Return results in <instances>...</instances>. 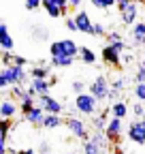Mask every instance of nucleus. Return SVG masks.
<instances>
[{"mask_svg": "<svg viewBox=\"0 0 145 154\" xmlns=\"http://www.w3.org/2000/svg\"><path fill=\"white\" fill-rule=\"evenodd\" d=\"M96 107H98V99L92 96L90 92H83V94H77L75 99V109L83 116H94L96 113Z\"/></svg>", "mask_w": 145, "mask_h": 154, "instance_id": "1", "label": "nucleus"}, {"mask_svg": "<svg viewBox=\"0 0 145 154\" xmlns=\"http://www.w3.org/2000/svg\"><path fill=\"white\" fill-rule=\"evenodd\" d=\"M0 75H2V77H7L11 86H22V84L26 82V77H28V73H26V66H17V64L2 66Z\"/></svg>", "mask_w": 145, "mask_h": 154, "instance_id": "2", "label": "nucleus"}, {"mask_svg": "<svg viewBox=\"0 0 145 154\" xmlns=\"http://www.w3.org/2000/svg\"><path fill=\"white\" fill-rule=\"evenodd\" d=\"M109 92H111V86H109L107 77H102V75H98L96 79H94L92 84H90V94H92V96H96L98 101L109 99Z\"/></svg>", "mask_w": 145, "mask_h": 154, "instance_id": "3", "label": "nucleus"}, {"mask_svg": "<svg viewBox=\"0 0 145 154\" xmlns=\"http://www.w3.org/2000/svg\"><path fill=\"white\" fill-rule=\"evenodd\" d=\"M64 124H66V128L75 135V137H79V139H90V133H87V128H85V122H81L79 118H75V116H68V118L64 120Z\"/></svg>", "mask_w": 145, "mask_h": 154, "instance_id": "4", "label": "nucleus"}, {"mask_svg": "<svg viewBox=\"0 0 145 154\" xmlns=\"http://www.w3.org/2000/svg\"><path fill=\"white\" fill-rule=\"evenodd\" d=\"M128 139L132 143H137V146L145 143V124H143V120L135 118V122H130V126H128Z\"/></svg>", "mask_w": 145, "mask_h": 154, "instance_id": "5", "label": "nucleus"}, {"mask_svg": "<svg viewBox=\"0 0 145 154\" xmlns=\"http://www.w3.org/2000/svg\"><path fill=\"white\" fill-rule=\"evenodd\" d=\"M122 131H124V120L122 118H111L109 124H107L105 135H107V139L111 141V143H117L120 137H122Z\"/></svg>", "mask_w": 145, "mask_h": 154, "instance_id": "6", "label": "nucleus"}, {"mask_svg": "<svg viewBox=\"0 0 145 154\" xmlns=\"http://www.w3.org/2000/svg\"><path fill=\"white\" fill-rule=\"evenodd\" d=\"M39 105L45 109V113H62V111H64V105H62L58 99L49 96V94H43V96H39Z\"/></svg>", "mask_w": 145, "mask_h": 154, "instance_id": "7", "label": "nucleus"}, {"mask_svg": "<svg viewBox=\"0 0 145 154\" xmlns=\"http://www.w3.org/2000/svg\"><path fill=\"white\" fill-rule=\"evenodd\" d=\"M102 62L109 64V66H113V69H117L120 62H122V51H117L113 45L107 43V45L102 47Z\"/></svg>", "mask_w": 145, "mask_h": 154, "instance_id": "8", "label": "nucleus"}, {"mask_svg": "<svg viewBox=\"0 0 145 154\" xmlns=\"http://www.w3.org/2000/svg\"><path fill=\"white\" fill-rule=\"evenodd\" d=\"M120 17L126 26H135L137 24V17H139V5L137 2H130L128 7H124L120 11Z\"/></svg>", "mask_w": 145, "mask_h": 154, "instance_id": "9", "label": "nucleus"}, {"mask_svg": "<svg viewBox=\"0 0 145 154\" xmlns=\"http://www.w3.org/2000/svg\"><path fill=\"white\" fill-rule=\"evenodd\" d=\"M49 88H51L49 79H32L30 86H28V92L39 99V96H43V94H49Z\"/></svg>", "mask_w": 145, "mask_h": 154, "instance_id": "10", "label": "nucleus"}, {"mask_svg": "<svg viewBox=\"0 0 145 154\" xmlns=\"http://www.w3.org/2000/svg\"><path fill=\"white\" fill-rule=\"evenodd\" d=\"M17 109H19V105H17L13 99H2V103H0V118L2 120H13V116H17Z\"/></svg>", "mask_w": 145, "mask_h": 154, "instance_id": "11", "label": "nucleus"}, {"mask_svg": "<svg viewBox=\"0 0 145 154\" xmlns=\"http://www.w3.org/2000/svg\"><path fill=\"white\" fill-rule=\"evenodd\" d=\"M45 109L41 107V105H36V107H32L26 116H24V120L26 122H30V124H43V120H45Z\"/></svg>", "mask_w": 145, "mask_h": 154, "instance_id": "12", "label": "nucleus"}, {"mask_svg": "<svg viewBox=\"0 0 145 154\" xmlns=\"http://www.w3.org/2000/svg\"><path fill=\"white\" fill-rule=\"evenodd\" d=\"M75 19H77V26H79V32H87V34H92L94 22H92V19H90V15H87L85 11H79V13L75 15Z\"/></svg>", "mask_w": 145, "mask_h": 154, "instance_id": "13", "label": "nucleus"}, {"mask_svg": "<svg viewBox=\"0 0 145 154\" xmlns=\"http://www.w3.org/2000/svg\"><path fill=\"white\" fill-rule=\"evenodd\" d=\"M0 49L2 51H11L13 49V38L9 34V26L4 22L0 24Z\"/></svg>", "mask_w": 145, "mask_h": 154, "instance_id": "14", "label": "nucleus"}, {"mask_svg": "<svg viewBox=\"0 0 145 154\" xmlns=\"http://www.w3.org/2000/svg\"><path fill=\"white\" fill-rule=\"evenodd\" d=\"M132 43L135 45H145V22H137L132 26Z\"/></svg>", "mask_w": 145, "mask_h": 154, "instance_id": "15", "label": "nucleus"}, {"mask_svg": "<svg viewBox=\"0 0 145 154\" xmlns=\"http://www.w3.org/2000/svg\"><path fill=\"white\" fill-rule=\"evenodd\" d=\"M43 9L47 11V15H49L51 19L64 17V15H62V9L58 7V2H56V0H43Z\"/></svg>", "mask_w": 145, "mask_h": 154, "instance_id": "16", "label": "nucleus"}, {"mask_svg": "<svg viewBox=\"0 0 145 154\" xmlns=\"http://www.w3.org/2000/svg\"><path fill=\"white\" fill-rule=\"evenodd\" d=\"M75 62V56H51V66L56 69H68Z\"/></svg>", "mask_w": 145, "mask_h": 154, "instance_id": "17", "label": "nucleus"}, {"mask_svg": "<svg viewBox=\"0 0 145 154\" xmlns=\"http://www.w3.org/2000/svg\"><path fill=\"white\" fill-rule=\"evenodd\" d=\"M124 88H126V82L122 79V77H120V79H115V82L111 84V92H109V99H111L113 103H115V101H120V94L124 92Z\"/></svg>", "mask_w": 145, "mask_h": 154, "instance_id": "18", "label": "nucleus"}, {"mask_svg": "<svg viewBox=\"0 0 145 154\" xmlns=\"http://www.w3.org/2000/svg\"><path fill=\"white\" fill-rule=\"evenodd\" d=\"M60 124H64V120L60 118V113H47L41 126H43V128H58Z\"/></svg>", "mask_w": 145, "mask_h": 154, "instance_id": "19", "label": "nucleus"}, {"mask_svg": "<svg viewBox=\"0 0 145 154\" xmlns=\"http://www.w3.org/2000/svg\"><path fill=\"white\" fill-rule=\"evenodd\" d=\"M111 113H113V118H126V113H128V105H126L124 101H115L111 105Z\"/></svg>", "mask_w": 145, "mask_h": 154, "instance_id": "20", "label": "nucleus"}, {"mask_svg": "<svg viewBox=\"0 0 145 154\" xmlns=\"http://www.w3.org/2000/svg\"><path fill=\"white\" fill-rule=\"evenodd\" d=\"M62 45H64V54H66V56H77V54H81V47L72 41V38H62Z\"/></svg>", "mask_w": 145, "mask_h": 154, "instance_id": "21", "label": "nucleus"}, {"mask_svg": "<svg viewBox=\"0 0 145 154\" xmlns=\"http://www.w3.org/2000/svg\"><path fill=\"white\" fill-rule=\"evenodd\" d=\"M30 77L32 79H49V69L47 66H32L30 69Z\"/></svg>", "mask_w": 145, "mask_h": 154, "instance_id": "22", "label": "nucleus"}, {"mask_svg": "<svg viewBox=\"0 0 145 154\" xmlns=\"http://www.w3.org/2000/svg\"><path fill=\"white\" fill-rule=\"evenodd\" d=\"M100 152H105L96 141H92V139H85L83 141V154H100Z\"/></svg>", "mask_w": 145, "mask_h": 154, "instance_id": "23", "label": "nucleus"}, {"mask_svg": "<svg viewBox=\"0 0 145 154\" xmlns=\"http://www.w3.org/2000/svg\"><path fill=\"white\" fill-rule=\"evenodd\" d=\"M34 99H36V96L28 94V96H26L24 101H19V111H22L24 116H26V113H28V111H30L32 107H36V105H34Z\"/></svg>", "mask_w": 145, "mask_h": 154, "instance_id": "24", "label": "nucleus"}, {"mask_svg": "<svg viewBox=\"0 0 145 154\" xmlns=\"http://www.w3.org/2000/svg\"><path fill=\"white\" fill-rule=\"evenodd\" d=\"M81 60L85 62V64H94L96 62V54L92 51V49H90V47H81Z\"/></svg>", "mask_w": 145, "mask_h": 154, "instance_id": "25", "label": "nucleus"}, {"mask_svg": "<svg viewBox=\"0 0 145 154\" xmlns=\"http://www.w3.org/2000/svg\"><path fill=\"white\" fill-rule=\"evenodd\" d=\"M11 94H13V99H17V101H24L30 92H28V90H24V84H22V86H11Z\"/></svg>", "mask_w": 145, "mask_h": 154, "instance_id": "26", "label": "nucleus"}, {"mask_svg": "<svg viewBox=\"0 0 145 154\" xmlns=\"http://www.w3.org/2000/svg\"><path fill=\"white\" fill-rule=\"evenodd\" d=\"M49 54H51V56H66V54H64L62 41H53V43L49 45Z\"/></svg>", "mask_w": 145, "mask_h": 154, "instance_id": "27", "label": "nucleus"}, {"mask_svg": "<svg viewBox=\"0 0 145 154\" xmlns=\"http://www.w3.org/2000/svg\"><path fill=\"white\" fill-rule=\"evenodd\" d=\"M107 124H109V120H107V113H102V116H98V118L94 120V128L96 131H107Z\"/></svg>", "mask_w": 145, "mask_h": 154, "instance_id": "28", "label": "nucleus"}, {"mask_svg": "<svg viewBox=\"0 0 145 154\" xmlns=\"http://www.w3.org/2000/svg\"><path fill=\"white\" fill-rule=\"evenodd\" d=\"M135 99L145 103V82H141V84H135Z\"/></svg>", "mask_w": 145, "mask_h": 154, "instance_id": "29", "label": "nucleus"}, {"mask_svg": "<svg viewBox=\"0 0 145 154\" xmlns=\"http://www.w3.org/2000/svg\"><path fill=\"white\" fill-rule=\"evenodd\" d=\"M0 60H2V66H11L13 60H15V54H13V51H2Z\"/></svg>", "mask_w": 145, "mask_h": 154, "instance_id": "30", "label": "nucleus"}, {"mask_svg": "<svg viewBox=\"0 0 145 154\" xmlns=\"http://www.w3.org/2000/svg\"><path fill=\"white\" fill-rule=\"evenodd\" d=\"M141 82H145V62L139 64V69L135 73V84H141Z\"/></svg>", "mask_w": 145, "mask_h": 154, "instance_id": "31", "label": "nucleus"}, {"mask_svg": "<svg viewBox=\"0 0 145 154\" xmlns=\"http://www.w3.org/2000/svg\"><path fill=\"white\" fill-rule=\"evenodd\" d=\"M64 26H66L68 30H72V32H79V26H77V19H75V17H66V19H64Z\"/></svg>", "mask_w": 145, "mask_h": 154, "instance_id": "32", "label": "nucleus"}, {"mask_svg": "<svg viewBox=\"0 0 145 154\" xmlns=\"http://www.w3.org/2000/svg\"><path fill=\"white\" fill-rule=\"evenodd\" d=\"M39 7H43V0H26V9L28 11H36Z\"/></svg>", "mask_w": 145, "mask_h": 154, "instance_id": "33", "label": "nucleus"}, {"mask_svg": "<svg viewBox=\"0 0 145 154\" xmlns=\"http://www.w3.org/2000/svg\"><path fill=\"white\" fill-rule=\"evenodd\" d=\"M72 92H75V94H83V92H85V84H83L81 79L72 82Z\"/></svg>", "mask_w": 145, "mask_h": 154, "instance_id": "34", "label": "nucleus"}, {"mask_svg": "<svg viewBox=\"0 0 145 154\" xmlns=\"http://www.w3.org/2000/svg\"><path fill=\"white\" fill-rule=\"evenodd\" d=\"M132 113H135V118H137V120H143L145 107H143V105H135V107H132Z\"/></svg>", "mask_w": 145, "mask_h": 154, "instance_id": "35", "label": "nucleus"}, {"mask_svg": "<svg viewBox=\"0 0 145 154\" xmlns=\"http://www.w3.org/2000/svg\"><path fill=\"white\" fill-rule=\"evenodd\" d=\"M92 34H94V36H102V34H105V26H102L100 22H94V28H92Z\"/></svg>", "mask_w": 145, "mask_h": 154, "instance_id": "36", "label": "nucleus"}, {"mask_svg": "<svg viewBox=\"0 0 145 154\" xmlns=\"http://www.w3.org/2000/svg\"><path fill=\"white\" fill-rule=\"evenodd\" d=\"M107 41H109V43H120L122 36H120V32H111V34L107 36Z\"/></svg>", "mask_w": 145, "mask_h": 154, "instance_id": "37", "label": "nucleus"}, {"mask_svg": "<svg viewBox=\"0 0 145 154\" xmlns=\"http://www.w3.org/2000/svg\"><path fill=\"white\" fill-rule=\"evenodd\" d=\"M32 34H34L36 38H39V41H43V38H45V34H47V32H45L43 28H36V30H32Z\"/></svg>", "mask_w": 145, "mask_h": 154, "instance_id": "38", "label": "nucleus"}, {"mask_svg": "<svg viewBox=\"0 0 145 154\" xmlns=\"http://www.w3.org/2000/svg\"><path fill=\"white\" fill-rule=\"evenodd\" d=\"M13 64H17V66H26V58L15 54V60H13Z\"/></svg>", "mask_w": 145, "mask_h": 154, "instance_id": "39", "label": "nucleus"}, {"mask_svg": "<svg viewBox=\"0 0 145 154\" xmlns=\"http://www.w3.org/2000/svg\"><path fill=\"white\" fill-rule=\"evenodd\" d=\"M7 88H11L9 79H7V77H2V75H0V90H7Z\"/></svg>", "mask_w": 145, "mask_h": 154, "instance_id": "40", "label": "nucleus"}, {"mask_svg": "<svg viewBox=\"0 0 145 154\" xmlns=\"http://www.w3.org/2000/svg\"><path fill=\"white\" fill-rule=\"evenodd\" d=\"M111 7H117V0H105L102 2V9H111Z\"/></svg>", "mask_w": 145, "mask_h": 154, "instance_id": "41", "label": "nucleus"}, {"mask_svg": "<svg viewBox=\"0 0 145 154\" xmlns=\"http://www.w3.org/2000/svg\"><path fill=\"white\" fill-rule=\"evenodd\" d=\"M90 2H92L96 9H102V2H105V0H90Z\"/></svg>", "mask_w": 145, "mask_h": 154, "instance_id": "42", "label": "nucleus"}, {"mask_svg": "<svg viewBox=\"0 0 145 154\" xmlns=\"http://www.w3.org/2000/svg\"><path fill=\"white\" fill-rule=\"evenodd\" d=\"M39 150H41V154H45V152H49V143H41V148H39Z\"/></svg>", "mask_w": 145, "mask_h": 154, "instance_id": "43", "label": "nucleus"}, {"mask_svg": "<svg viewBox=\"0 0 145 154\" xmlns=\"http://www.w3.org/2000/svg\"><path fill=\"white\" fill-rule=\"evenodd\" d=\"M19 154H36L32 148H26V150H19Z\"/></svg>", "mask_w": 145, "mask_h": 154, "instance_id": "44", "label": "nucleus"}, {"mask_svg": "<svg viewBox=\"0 0 145 154\" xmlns=\"http://www.w3.org/2000/svg\"><path fill=\"white\" fill-rule=\"evenodd\" d=\"M68 5H70V7H79L81 0H68Z\"/></svg>", "mask_w": 145, "mask_h": 154, "instance_id": "45", "label": "nucleus"}, {"mask_svg": "<svg viewBox=\"0 0 145 154\" xmlns=\"http://www.w3.org/2000/svg\"><path fill=\"white\" fill-rule=\"evenodd\" d=\"M64 154H72V152H64Z\"/></svg>", "mask_w": 145, "mask_h": 154, "instance_id": "46", "label": "nucleus"}, {"mask_svg": "<svg viewBox=\"0 0 145 154\" xmlns=\"http://www.w3.org/2000/svg\"><path fill=\"white\" fill-rule=\"evenodd\" d=\"M100 154H107V152H100Z\"/></svg>", "mask_w": 145, "mask_h": 154, "instance_id": "47", "label": "nucleus"}, {"mask_svg": "<svg viewBox=\"0 0 145 154\" xmlns=\"http://www.w3.org/2000/svg\"><path fill=\"white\" fill-rule=\"evenodd\" d=\"M143 120H145V116H143Z\"/></svg>", "mask_w": 145, "mask_h": 154, "instance_id": "48", "label": "nucleus"}, {"mask_svg": "<svg viewBox=\"0 0 145 154\" xmlns=\"http://www.w3.org/2000/svg\"><path fill=\"white\" fill-rule=\"evenodd\" d=\"M143 124H145V120H143Z\"/></svg>", "mask_w": 145, "mask_h": 154, "instance_id": "49", "label": "nucleus"}]
</instances>
